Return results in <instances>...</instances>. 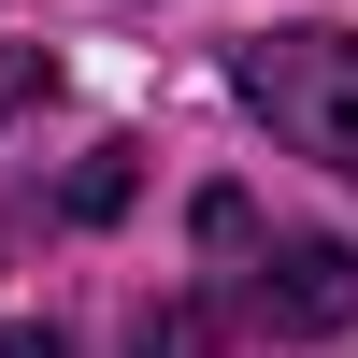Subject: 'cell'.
<instances>
[{"label":"cell","instance_id":"1","mask_svg":"<svg viewBox=\"0 0 358 358\" xmlns=\"http://www.w3.org/2000/svg\"><path fill=\"white\" fill-rule=\"evenodd\" d=\"M229 86L273 115V143L358 172V43H344V29H258V43L229 57Z\"/></svg>","mask_w":358,"mask_h":358},{"label":"cell","instance_id":"2","mask_svg":"<svg viewBox=\"0 0 358 358\" xmlns=\"http://www.w3.org/2000/svg\"><path fill=\"white\" fill-rule=\"evenodd\" d=\"M244 301H258V330H287V344L358 330V244H330V229H273V244L244 258Z\"/></svg>","mask_w":358,"mask_h":358},{"label":"cell","instance_id":"3","mask_svg":"<svg viewBox=\"0 0 358 358\" xmlns=\"http://www.w3.org/2000/svg\"><path fill=\"white\" fill-rule=\"evenodd\" d=\"M115 201H129V143H101V158L72 172V215H115Z\"/></svg>","mask_w":358,"mask_h":358},{"label":"cell","instance_id":"4","mask_svg":"<svg viewBox=\"0 0 358 358\" xmlns=\"http://www.w3.org/2000/svg\"><path fill=\"white\" fill-rule=\"evenodd\" d=\"M43 86H57V57H43V43H0V115H15V101H43Z\"/></svg>","mask_w":358,"mask_h":358},{"label":"cell","instance_id":"5","mask_svg":"<svg viewBox=\"0 0 358 358\" xmlns=\"http://www.w3.org/2000/svg\"><path fill=\"white\" fill-rule=\"evenodd\" d=\"M129 358H215V344H201V315L172 301V315H143V344H129Z\"/></svg>","mask_w":358,"mask_h":358},{"label":"cell","instance_id":"6","mask_svg":"<svg viewBox=\"0 0 358 358\" xmlns=\"http://www.w3.org/2000/svg\"><path fill=\"white\" fill-rule=\"evenodd\" d=\"M0 358H72V344H57V330H0Z\"/></svg>","mask_w":358,"mask_h":358}]
</instances>
